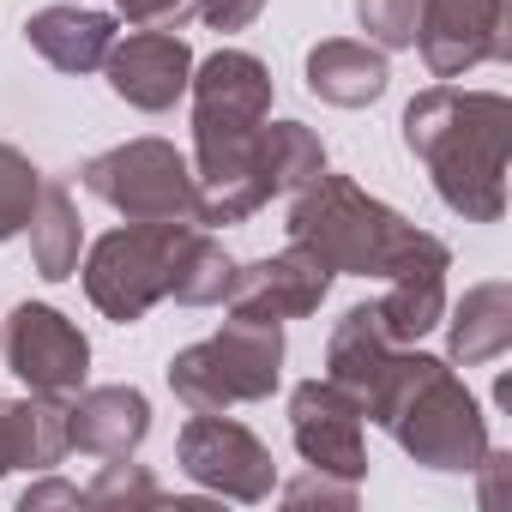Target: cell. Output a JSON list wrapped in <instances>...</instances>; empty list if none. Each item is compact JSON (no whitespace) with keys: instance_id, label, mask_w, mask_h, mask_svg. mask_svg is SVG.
Here are the masks:
<instances>
[{"instance_id":"obj_27","label":"cell","mask_w":512,"mask_h":512,"mask_svg":"<svg viewBox=\"0 0 512 512\" xmlns=\"http://www.w3.org/2000/svg\"><path fill=\"white\" fill-rule=\"evenodd\" d=\"M115 19H127L133 31H181L187 19H199V0H115Z\"/></svg>"},{"instance_id":"obj_29","label":"cell","mask_w":512,"mask_h":512,"mask_svg":"<svg viewBox=\"0 0 512 512\" xmlns=\"http://www.w3.org/2000/svg\"><path fill=\"white\" fill-rule=\"evenodd\" d=\"M260 13H266V0H199V19L211 31H247Z\"/></svg>"},{"instance_id":"obj_22","label":"cell","mask_w":512,"mask_h":512,"mask_svg":"<svg viewBox=\"0 0 512 512\" xmlns=\"http://www.w3.org/2000/svg\"><path fill=\"white\" fill-rule=\"evenodd\" d=\"M253 157H260V175L272 181V193H302L326 169L320 133L302 127V121H272V115H266L260 139H253Z\"/></svg>"},{"instance_id":"obj_7","label":"cell","mask_w":512,"mask_h":512,"mask_svg":"<svg viewBox=\"0 0 512 512\" xmlns=\"http://www.w3.org/2000/svg\"><path fill=\"white\" fill-rule=\"evenodd\" d=\"M175 464H181V476L199 482L205 494L241 500V506L272 500V488H278L272 446L253 434V428H241L235 416H223V410H217V416H193V422L181 428Z\"/></svg>"},{"instance_id":"obj_20","label":"cell","mask_w":512,"mask_h":512,"mask_svg":"<svg viewBox=\"0 0 512 512\" xmlns=\"http://www.w3.org/2000/svg\"><path fill=\"white\" fill-rule=\"evenodd\" d=\"M380 320H386V332L398 344H422L428 332H440V320H446V272L440 266L392 272L386 296H380Z\"/></svg>"},{"instance_id":"obj_28","label":"cell","mask_w":512,"mask_h":512,"mask_svg":"<svg viewBox=\"0 0 512 512\" xmlns=\"http://www.w3.org/2000/svg\"><path fill=\"white\" fill-rule=\"evenodd\" d=\"M356 488H362V482H344V476L308 470L302 482L284 488V500H290V506H314V500H320V506H356Z\"/></svg>"},{"instance_id":"obj_11","label":"cell","mask_w":512,"mask_h":512,"mask_svg":"<svg viewBox=\"0 0 512 512\" xmlns=\"http://www.w3.org/2000/svg\"><path fill=\"white\" fill-rule=\"evenodd\" d=\"M332 290V266L320 260L314 247L290 241L284 253H266L253 266H235V284H229V314H247V320H308L320 314Z\"/></svg>"},{"instance_id":"obj_26","label":"cell","mask_w":512,"mask_h":512,"mask_svg":"<svg viewBox=\"0 0 512 512\" xmlns=\"http://www.w3.org/2000/svg\"><path fill=\"white\" fill-rule=\"evenodd\" d=\"M356 25L368 31L374 49H416L422 0H356Z\"/></svg>"},{"instance_id":"obj_23","label":"cell","mask_w":512,"mask_h":512,"mask_svg":"<svg viewBox=\"0 0 512 512\" xmlns=\"http://www.w3.org/2000/svg\"><path fill=\"white\" fill-rule=\"evenodd\" d=\"M13 416H19V470H55L73 452V440H67V398L25 392V398H13Z\"/></svg>"},{"instance_id":"obj_17","label":"cell","mask_w":512,"mask_h":512,"mask_svg":"<svg viewBox=\"0 0 512 512\" xmlns=\"http://www.w3.org/2000/svg\"><path fill=\"white\" fill-rule=\"evenodd\" d=\"M386 85H392V67H386V49L374 43L326 37L308 49V91L332 109H368L386 97Z\"/></svg>"},{"instance_id":"obj_19","label":"cell","mask_w":512,"mask_h":512,"mask_svg":"<svg viewBox=\"0 0 512 512\" xmlns=\"http://www.w3.org/2000/svg\"><path fill=\"white\" fill-rule=\"evenodd\" d=\"M31 260H37V278L43 284H67L79 272V253H85V223H79V205L61 181H43L37 187V205H31Z\"/></svg>"},{"instance_id":"obj_14","label":"cell","mask_w":512,"mask_h":512,"mask_svg":"<svg viewBox=\"0 0 512 512\" xmlns=\"http://www.w3.org/2000/svg\"><path fill=\"white\" fill-rule=\"evenodd\" d=\"M151 434V404L139 386H79L67 398V440L91 458H133Z\"/></svg>"},{"instance_id":"obj_6","label":"cell","mask_w":512,"mask_h":512,"mask_svg":"<svg viewBox=\"0 0 512 512\" xmlns=\"http://www.w3.org/2000/svg\"><path fill=\"white\" fill-rule=\"evenodd\" d=\"M79 181L127 223H199L193 163L169 139H127L115 151H97Z\"/></svg>"},{"instance_id":"obj_5","label":"cell","mask_w":512,"mask_h":512,"mask_svg":"<svg viewBox=\"0 0 512 512\" xmlns=\"http://www.w3.org/2000/svg\"><path fill=\"white\" fill-rule=\"evenodd\" d=\"M187 229L193 223H121L103 241H91L85 266H79L91 308L115 326H133L157 302H169V272H175Z\"/></svg>"},{"instance_id":"obj_18","label":"cell","mask_w":512,"mask_h":512,"mask_svg":"<svg viewBox=\"0 0 512 512\" xmlns=\"http://www.w3.org/2000/svg\"><path fill=\"white\" fill-rule=\"evenodd\" d=\"M398 350H410V344H398V338L386 332L380 302H356V308H344V320H338L332 338H326V380H338L344 392L368 398V386L386 374V362H392Z\"/></svg>"},{"instance_id":"obj_3","label":"cell","mask_w":512,"mask_h":512,"mask_svg":"<svg viewBox=\"0 0 512 512\" xmlns=\"http://www.w3.org/2000/svg\"><path fill=\"white\" fill-rule=\"evenodd\" d=\"M290 241L314 247L332 266V278H392L410 266H440L452 272V247L416 223H404L386 199L356 187L350 175L320 169L296 205H290Z\"/></svg>"},{"instance_id":"obj_30","label":"cell","mask_w":512,"mask_h":512,"mask_svg":"<svg viewBox=\"0 0 512 512\" xmlns=\"http://www.w3.org/2000/svg\"><path fill=\"white\" fill-rule=\"evenodd\" d=\"M43 506H85V488L79 482H61V476H43V482L25 488L19 512H43Z\"/></svg>"},{"instance_id":"obj_25","label":"cell","mask_w":512,"mask_h":512,"mask_svg":"<svg viewBox=\"0 0 512 512\" xmlns=\"http://www.w3.org/2000/svg\"><path fill=\"white\" fill-rule=\"evenodd\" d=\"M157 500H163L157 476L145 464H133V458H103V470L85 488V506H103V512H115V506H157Z\"/></svg>"},{"instance_id":"obj_9","label":"cell","mask_w":512,"mask_h":512,"mask_svg":"<svg viewBox=\"0 0 512 512\" xmlns=\"http://www.w3.org/2000/svg\"><path fill=\"white\" fill-rule=\"evenodd\" d=\"M416 49L434 79H464L488 61H512V7L506 0H422Z\"/></svg>"},{"instance_id":"obj_31","label":"cell","mask_w":512,"mask_h":512,"mask_svg":"<svg viewBox=\"0 0 512 512\" xmlns=\"http://www.w3.org/2000/svg\"><path fill=\"white\" fill-rule=\"evenodd\" d=\"M19 470V416H13V398H0V476Z\"/></svg>"},{"instance_id":"obj_2","label":"cell","mask_w":512,"mask_h":512,"mask_svg":"<svg viewBox=\"0 0 512 512\" xmlns=\"http://www.w3.org/2000/svg\"><path fill=\"white\" fill-rule=\"evenodd\" d=\"M404 145L428 169L452 217L500 223L506 157H512V103L500 91H464V85L416 91L404 109Z\"/></svg>"},{"instance_id":"obj_16","label":"cell","mask_w":512,"mask_h":512,"mask_svg":"<svg viewBox=\"0 0 512 512\" xmlns=\"http://www.w3.org/2000/svg\"><path fill=\"white\" fill-rule=\"evenodd\" d=\"M446 362L452 368H482V362H500L512 350V284L506 278H488V284H470L452 308H446Z\"/></svg>"},{"instance_id":"obj_1","label":"cell","mask_w":512,"mask_h":512,"mask_svg":"<svg viewBox=\"0 0 512 512\" xmlns=\"http://www.w3.org/2000/svg\"><path fill=\"white\" fill-rule=\"evenodd\" d=\"M193 181H199V229L247 223L272 199L253 139L272 115V73L247 49H217L193 61Z\"/></svg>"},{"instance_id":"obj_13","label":"cell","mask_w":512,"mask_h":512,"mask_svg":"<svg viewBox=\"0 0 512 512\" xmlns=\"http://www.w3.org/2000/svg\"><path fill=\"white\" fill-rule=\"evenodd\" d=\"M205 356H211L229 404H266L278 392V380H284V326L229 314L223 332L205 338Z\"/></svg>"},{"instance_id":"obj_8","label":"cell","mask_w":512,"mask_h":512,"mask_svg":"<svg viewBox=\"0 0 512 512\" xmlns=\"http://www.w3.org/2000/svg\"><path fill=\"white\" fill-rule=\"evenodd\" d=\"M0 356L31 392L73 398L91 374V338L49 302H19L0 326Z\"/></svg>"},{"instance_id":"obj_10","label":"cell","mask_w":512,"mask_h":512,"mask_svg":"<svg viewBox=\"0 0 512 512\" xmlns=\"http://www.w3.org/2000/svg\"><path fill=\"white\" fill-rule=\"evenodd\" d=\"M362 398L344 392L338 380H302L290 392V434H296V452L308 470H326V476H344V482H362L368 476V446H362Z\"/></svg>"},{"instance_id":"obj_21","label":"cell","mask_w":512,"mask_h":512,"mask_svg":"<svg viewBox=\"0 0 512 512\" xmlns=\"http://www.w3.org/2000/svg\"><path fill=\"white\" fill-rule=\"evenodd\" d=\"M229 284H235V260L223 253V241L211 229L193 223L181 235L175 272H169V302H181V308H217V302H229Z\"/></svg>"},{"instance_id":"obj_24","label":"cell","mask_w":512,"mask_h":512,"mask_svg":"<svg viewBox=\"0 0 512 512\" xmlns=\"http://www.w3.org/2000/svg\"><path fill=\"white\" fill-rule=\"evenodd\" d=\"M37 187H43V169H37L19 145L0 139V241L25 235L31 205H37Z\"/></svg>"},{"instance_id":"obj_12","label":"cell","mask_w":512,"mask_h":512,"mask_svg":"<svg viewBox=\"0 0 512 512\" xmlns=\"http://www.w3.org/2000/svg\"><path fill=\"white\" fill-rule=\"evenodd\" d=\"M109 91L127 103V109H145V115H163L187 97V79H193V49L175 37V31H133V37H115L109 61Z\"/></svg>"},{"instance_id":"obj_4","label":"cell","mask_w":512,"mask_h":512,"mask_svg":"<svg viewBox=\"0 0 512 512\" xmlns=\"http://www.w3.org/2000/svg\"><path fill=\"white\" fill-rule=\"evenodd\" d=\"M362 416L380 422L416 464L440 476H476V458L494 446L488 416L476 392L458 380V368L446 356H422L416 344L386 362V374L362 398Z\"/></svg>"},{"instance_id":"obj_15","label":"cell","mask_w":512,"mask_h":512,"mask_svg":"<svg viewBox=\"0 0 512 512\" xmlns=\"http://www.w3.org/2000/svg\"><path fill=\"white\" fill-rule=\"evenodd\" d=\"M121 19L115 13H97V7H43L25 19V43L55 67V73H103L109 49H115V31Z\"/></svg>"}]
</instances>
